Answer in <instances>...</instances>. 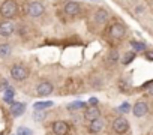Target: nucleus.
<instances>
[{
    "label": "nucleus",
    "instance_id": "1",
    "mask_svg": "<svg viewBox=\"0 0 153 135\" xmlns=\"http://www.w3.org/2000/svg\"><path fill=\"white\" fill-rule=\"evenodd\" d=\"M17 11H18V5L15 0H5L0 6V14H2L3 18L6 20H11L17 15Z\"/></svg>",
    "mask_w": 153,
    "mask_h": 135
},
{
    "label": "nucleus",
    "instance_id": "2",
    "mask_svg": "<svg viewBox=\"0 0 153 135\" xmlns=\"http://www.w3.org/2000/svg\"><path fill=\"white\" fill-rule=\"evenodd\" d=\"M126 35V27L122 23H113L108 27V38L114 42H119L120 39H123Z\"/></svg>",
    "mask_w": 153,
    "mask_h": 135
},
{
    "label": "nucleus",
    "instance_id": "3",
    "mask_svg": "<svg viewBox=\"0 0 153 135\" xmlns=\"http://www.w3.org/2000/svg\"><path fill=\"white\" fill-rule=\"evenodd\" d=\"M29 77V69L24 66V65H14L11 68V78L15 80V81H24L26 78Z\"/></svg>",
    "mask_w": 153,
    "mask_h": 135
},
{
    "label": "nucleus",
    "instance_id": "4",
    "mask_svg": "<svg viewBox=\"0 0 153 135\" xmlns=\"http://www.w3.org/2000/svg\"><path fill=\"white\" fill-rule=\"evenodd\" d=\"M45 12V8L41 2H30L27 6V15L32 18H38Z\"/></svg>",
    "mask_w": 153,
    "mask_h": 135
},
{
    "label": "nucleus",
    "instance_id": "5",
    "mask_svg": "<svg viewBox=\"0 0 153 135\" xmlns=\"http://www.w3.org/2000/svg\"><path fill=\"white\" fill-rule=\"evenodd\" d=\"M113 129H114L116 134L123 135V134H126V132L129 131V122H128L125 117H117V119H114V122H113Z\"/></svg>",
    "mask_w": 153,
    "mask_h": 135
},
{
    "label": "nucleus",
    "instance_id": "6",
    "mask_svg": "<svg viewBox=\"0 0 153 135\" xmlns=\"http://www.w3.org/2000/svg\"><path fill=\"white\" fill-rule=\"evenodd\" d=\"M54 92V86L50 83V81H42L36 86V95L41 96V98H45V96H50L51 93Z\"/></svg>",
    "mask_w": 153,
    "mask_h": 135
},
{
    "label": "nucleus",
    "instance_id": "7",
    "mask_svg": "<svg viewBox=\"0 0 153 135\" xmlns=\"http://www.w3.org/2000/svg\"><path fill=\"white\" fill-rule=\"evenodd\" d=\"M51 131L54 135H68L69 134V123L63 120H57L51 125Z\"/></svg>",
    "mask_w": 153,
    "mask_h": 135
},
{
    "label": "nucleus",
    "instance_id": "8",
    "mask_svg": "<svg viewBox=\"0 0 153 135\" xmlns=\"http://www.w3.org/2000/svg\"><path fill=\"white\" fill-rule=\"evenodd\" d=\"M108 12L105 11V9H102V8H99V9H96L95 12H93V21L98 24V26H105L107 23H108Z\"/></svg>",
    "mask_w": 153,
    "mask_h": 135
},
{
    "label": "nucleus",
    "instance_id": "9",
    "mask_svg": "<svg viewBox=\"0 0 153 135\" xmlns=\"http://www.w3.org/2000/svg\"><path fill=\"white\" fill-rule=\"evenodd\" d=\"M15 32V24L9 20L6 21H2L0 23V36H3V38H8L11 35H14Z\"/></svg>",
    "mask_w": 153,
    "mask_h": 135
},
{
    "label": "nucleus",
    "instance_id": "10",
    "mask_svg": "<svg viewBox=\"0 0 153 135\" xmlns=\"http://www.w3.org/2000/svg\"><path fill=\"white\" fill-rule=\"evenodd\" d=\"M132 113H134L135 117H144L149 113V107L144 101H137L132 107Z\"/></svg>",
    "mask_w": 153,
    "mask_h": 135
},
{
    "label": "nucleus",
    "instance_id": "11",
    "mask_svg": "<svg viewBox=\"0 0 153 135\" xmlns=\"http://www.w3.org/2000/svg\"><path fill=\"white\" fill-rule=\"evenodd\" d=\"M63 11L68 17H76V15H80L81 8H80V3H76V2H68L65 5Z\"/></svg>",
    "mask_w": 153,
    "mask_h": 135
},
{
    "label": "nucleus",
    "instance_id": "12",
    "mask_svg": "<svg viewBox=\"0 0 153 135\" xmlns=\"http://www.w3.org/2000/svg\"><path fill=\"white\" fill-rule=\"evenodd\" d=\"M99 117H101V111H99L98 107H89V108L84 110V119L87 122H93Z\"/></svg>",
    "mask_w": 153,
    "mask_h": 135
},
{
    "label": "nucleus",
    "instance_id": "13",
    "mask_svg": "<svg viewBox=\"0 0 153 135\" xmlns=\"http://www.w3.org/2000/svg\"><path fill=\"white\" fill-rule=\"evenodd\" d=\"M104 128H105V120H102V119L99 117V119L90 122V125H89V132H90V134H99Z\"/></svg>",
    "mask_w": 153,
    "mask_h": 135
},
{
    "label": "nucleus",
    "instance_id": "14",
    "mask_svg": "<svg viewBox=\"0 0 153 135\" xmlns=\"http://www.w3.org/2000/svg\"><path fill=\"white\" fill-rule=\"evenodd\" d=\"M24 110H26V104L12 102V105H11V113H12V116H15V117L21 116V114L24 113Z\"/></svg>",
    "mask_w": 153,
    "mask_h": 135
},
{
    "label": "nucleus",
    "instance_id": "15",
    "mask_svg": "<svg viewBox=\"0 0 153 135\" xmlns=\"http://www.w3.org/2000/svg\"><path fill=\"white\" fill-rule=\"evenodd\" d=\"M12 53V48L9 44H0V59H8Z\"/></svg>",
    "mask_w": 153,
    "mask_h": 135
},
{
    "label": "nucleus",
    "instance_id": "16",
    "mask_svg": "<svg viewBox=\"0 0 153 135\" xmlns=\"http://www.w3.org/2000/svg\"><path fill=\"white\" fill-rule=\"evenodd\" d=\"M119 59H120L119 51L113 50V51H110V54H108V59H107V60H108V63H110V65H117Z\"/></svg>",
    "mask_w": 153,
    "mask_h": 135
},
{
    "label": "nucleus",
    "instance_id": "17",
    "mask_svg": "<svg viewBox=\"0 0 153 135\" xmlns=\"http://www.w3.org/2000/svg\"><path fill=\"white\" fill-rule=\"evenodd\" d=\"M134 59H135V51H128L125 59H123V65H129Z\"/></svg>",
    "mask_w": 153,
    "mask_h": 135
},
{
    "label": "nucleus",
    "instance_id": "18",
    "mask_svg": "<svg viewBox=\"0 0 153 135\" xmlns=\"http://www.w3.org/2000/svg\"><path fill=\"white\" fill-rule=\"evenodd\" d=\"M47 117V113L45 111H36V113H33V119L36 120V122H41V120H44Z\"/></svg>",
    "mask_w": 153,
    "mask_h": 135
},
{
    "label": "nucleus",
    "instance_id": "19",
    "mask_svg": "<svg viewBox=\"0 0 153 135\" xmlns=\"http://www.w3.org/2000/svg\"><path fill=\"white\" fill-rule=\"evenodd\" d=\"M53 105V102H38V104H35V110L38 111V110H41V108H48V107H51Z\"/></svg>",
    "mask_w": 153,
    "mask_h": 135
},
{
    "label": "nucleus",
    "instance_id": "20",
    "mask_svg": "<svg viewBox=\"0 0 153 135\" xmlns=\"http://www.w3.org/2000/svg\"><path fill=\"white\" fill-rule=\"evenodd\" d=\"M131 45H132L137 51H144V50H146V45H144V44H141V42H135V41H132V42H131Z\"/></svg>",
    "mask_w": 153,
    "mask_h": 135
},
{
    "label": "nucleus",
    "instance_id": "21",
    "mask_svg": "<svg viewBox=\"0 0 153 135\" xmlns=\"http://www.w3.org/2000/svg\"><path fill=\"white\" fill-rule=\"evenodd\" d=\"M18 135H32V131H29V129H24V128H21V129L18 131Z\"/></svg>",
    "mask_w": 153,
    "mask_h": 135
},
{
    "label": "nucleus",
    "instance_id": "22",
    "mask_svg": "<svg viewBox=\"0 0 153 135\" xmlns=\"http://www.w3.org/2000/svg\"><path fill=\"white\" fill-rule=\"evenodd\" d=\"M81 107H84V104L83 102H76V104H72V105H68V108H81Z\"/></svg>",
    "mask_w": 153,
    "mask_h": 135
},
{
    "label": "nucleus",
    "instance_id": "23",
    "mask_svg": "<svg viewBox=\"0 0 153 135\" xmlns=\"http://www.w3.org/2000/svg\"><path fill=\"white\" fill-rule=\"evenodd\" d=\"M89 105H90V107H96V105H98V99H96V98H90V99H89Z\"/></svg>",
    "mask_w": 153,
    "mask_h": 135
},
{
    "label": "nucleus",
    "instance_id": "24",
    "mask_svg": "<svg viewBox=\"0 0 153 135\" xmlns=\"http://www.w3.org/2000/svg\"><path fill=\"white\" fill-rule=\"evenodd\" d=\"M119 110H120V111H129V110H131V107H129V104H123V105H120V107H119Z\"/></svg>",
    "mask_w": 153,
    "mask_h": 135
},
{
    "label": "nucleus",
    "instance_id": "25",
    "mask_svg": "<svg viewBox=\"0 0 153 135\" xmlns=\"http://www.w3.org/2000/svg\"><path fill=\"white\" fill-rule=\"evenodd\" d=\"M143 11H144V6H138V8H137V12H138V14L143 12Z\"/></svg>",
    "mask_w": 153,
    "mask_h": 135
},
{
    "label": "nucleus",
    "instance_id": "26",
    "mask_svg": "<svg viewBox=\"0 0 153 135\" xmlns=\"http://www.w3.org/2000/svg\"><path fill=\"white\" fill-rule=\"evenodd\" d=\"M149 95H150V96H153V87H152V89L149 90Z\"/></svg>",
    "mask_w": 153,
    "mask_h": 135
},
{
    "label": "nucleus",
    "instance_id": "27",
    "mask_svg": "<svg viewBox=\"0 0 153 135\" xmlns=\"http://www.w3.org/2000/svg\"><path fill=\"white\" fill-rule=\"evenodd\" d=\"M147 59H153V54H147Z\"/></svg>",
    "mask_w": 153,
    "mask_h": 135
},
{
    "label": "nucleus",
    "instance_id": "28",
    "mask_svg": "<svg viewBox=\"0 0 153 135\" xmlns=\"http://www.w3.org/2000/svg\"><path fill=\"white\" fill-rule=\"evenodd\" d=\"M2 87H3V84H2V83H0V90H2Z\"/></svg>",
    "mask_w": 153,
    "mask_h": 135
},
{
    "label": "nucleus",
    "instance_id": "29",
    "mask_svg": "<svg viewBox=\"0 0 153 135\" xmlns=\"http://www.w3.org/2000/svg\"><path fill=\"white\" fill-rule=\"evenodd\" d=\"M0 135H3V134H2V132H0Z\"/></svg>",
    "mask_w": 153,
    "mask_h": 135
}]
</instances>
